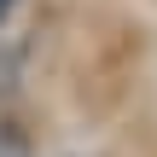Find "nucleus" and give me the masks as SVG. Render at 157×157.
I'll return each mask as SVG.
<instances>
[{
    "instance_id": "f257e3e1",
    "label": "nucleus",
    "mask_w": 157,
    "mask_h": 157,
    "mask_svg": "<svg viewBox=\"0 0 157 157\" xmlns=\"http://www.w3.org/2000/svg\"><path fill=\"white\" fill-rule=\"evenodd\" d=\"M6 12H12V0H0V17H6Z\"/></svg>"
}]
</instances>
